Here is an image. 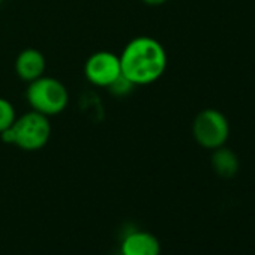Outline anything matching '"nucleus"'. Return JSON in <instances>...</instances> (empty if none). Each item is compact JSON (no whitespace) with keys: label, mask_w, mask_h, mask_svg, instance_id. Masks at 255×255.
I'll use <instances>...</instances> for the list:
<instances>
[{"label":"nucleus","mask_w":255,"mask_h":255,"mask_svg":"<svg viewBox=\"0 0 255 255\" xmlns=\"http://www.w3.org/2000/svg\"><path fill=\"white\" fill-rule=\"evenodd\" d=\"M134 83H131L126 77L120 75L119 78H116L110 86H108V90L114 95V96H119V98H123L126 95H129L132 90H134Z\"/></svg>","instance_id":"obj_10"},{"label":"nucleus","mask_w":255,"mask_h":255,"mask_svg":"<svg viewBox=\"0 0 255 255\" xmlns=\"http://www.w3.org/2000/svg\"><path fill=\"white\" fill-rule=\"evenodd\" d=\"M15 74L24 83H32L39 77L45 75L47 62L44 54L36 48H26L18 53L14 62Z\"/></svg>","instance_id":"obj_6"},{"label":"nucleus","mask_w":255,"mask_h":255,"mask_svg":"<svg viewBox=\"0 0 255 255\" xmlns=\"http://www.w3.org/2000/svg\"><path fill=\"white\" fill-rule=\"evenodd\" d=\"M120 75V59L116 53L108 50H101L90 54L84 63V77L95 87L108 89V86Z\"/></svg>","instance_id":"obj_5"},{"label":"nucleus","mask_w":255,"mask_h":255,"mask_svg":"<svg viewBox=\"0 0 255 255\" xmlns=\"http://www.w3.org/2000/svg\"><path fill=\"white\" fill-rule=\"evenodd\" d=\"M210 162H212L213 171L222 179H231L239 171L237 155L231 149H227L225 146H221V147L213 150Z\"/></svg>","instance_id":"obj_8"},{"label":"nucleus","mask_w":255,"mask_h":255,"mask_svg":"<svg viewBox=\"0 0 255 255\" xmlns=\"http://www.w3.org/2000/svg\"><path fill=\"white\" fill-rule=\"evenodd\" d=\"M141 2L149 5V6H161V5L167 3L168 0H141Z\"/></svg>","instance_id":"obj_11"},{"label":"nucleus","mask_w":255,"mask_h":255,"mask_svg":"<svg viewBox=\"0 0 255 255\" xmlns=\"http://www.w3.org/2000/svg\"><path fill=\"white\" fill-rule=\"evenodd\" d=\"M122 75L134 86H149L158 81L167 69V51L152 36H137L119 54Z\"/></svg>","instance_id":"obj_1"},{"label":"nucleus","mask_w":255,"mask_h":255,"mask_svg":"<svg viewBox=\"0 0 255 255\" xmlns=\"http://www.w3.org/2000/svg\"><path fill=\"white\" fill-rule=\"evenodd\" d=\"M192 135L201 147L215 150L225 146L230 137V123L219 110L206 108L194 119Z\"/></svg>","instance_id":"obj_4"},{"label":"nucleus","mask_w":255,"mask_h":255,"mask_svg":"<svg viewBox=\"0 0 255 255\" xmlns=\"http://www.w3.org/2000/svg\"><path fill=\"white\" fill-rule=\"evenodd\" d=\"M122 255H161V243L149 231L137 230L126 234L120 245Z\"/></svg>","instance_id":"obj_7"},{"label":"nucleus","mask_w":255,"mask_h":255,"mask_svg":"<svg viewBox=\"0 0 255 255\" xmlns=\"http://www.w3.org/2000/svg\"><path fill=\"white\" fill-rule=\"evenodd\" d=\"M2 2H3V0H0V3H2Z\"/></svg>","instance_id":"obj_12"},{"label":"nucleus","mask_w":255,"mask_h":255,"mask_svg":"<svg viewBox=\"0 0 255 255\" xmlns=\"http://www.w3.org/2000/svg\"><path fill=\"white\" fill-rule=\"evenodd\" d=\"M17 111L14 104L6 99V98H0V132H3L8 128L14 125L17 120Z\"/></svg>","instance_id":"obj_9"},{"label":"nucleus","mask_w":255,"mask_h":255,"mask_svg":"<svg viewBox=\"0 0 255 255\" xmlns=\"http://www.w3.org/2000/svg\"><path fill=\"white\" fill-rule=\"evenodd\" d=\"M14 146L24 152H36L47 146L51 137L50 117L36 111H27L17 117L11 126Z\"/></svg>","instance_id":"obj_3"},{"label":"nucleus","mask_w":255,"mask_h":255,"mask_svg":"<svg viewBox=\"0 0 255 255\" xmlns=\"http://www.w3.org/2000/svg\"><path fill=\"white\" fill-rule=\"evenodd\" d=\"M26 101L32 111L53 117L66 110L69 104V92L60 80L42 75L29 83L26 89Z\"/></svg>","instance_id":"obj_2"}]
</instances>
